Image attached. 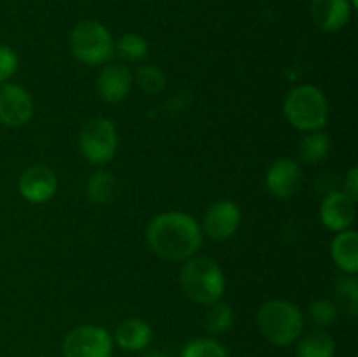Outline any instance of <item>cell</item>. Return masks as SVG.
Segmentation results:
<instances>
[{"mask_svg": "<svg viewBox=\"0 0 358 357\" xmlns=\"http://www.w3.org/2000/svg\"><path fill=\"white\" fill-rule=\"evenodd\" d=\"M332 258L334 262L348 275L358 272V234L357 231H339L332 240Z\"/></svg>", "mask_w": 358, "mask_h": 357, "instance_id": "9a60e30c", "label": "cell"}, {"mask_svg": "<svg viewBox=\"0 0 358 357\" xmlns=\"http://www.w3.org/2000/svg\"><path fill=\"white\" fill-rule=\"evenodd\" d=\"M152 338L149 324L143 322L142 318H126L124 322L117 326L115 329L114 340L121 349L124 350H142L149 345Z\"/></svg>", "mask_w": 358, "mask_h": 357, "instance_id": "2e32d148", "label": "cell"}, {"mask_svg": "<svg viewBox=\"0 0 358 357\" xmlns=\"http://www.w3.org/2000/svg\"><path fill=\"white\" fill-rule=\"evenodd\" d=\"M21 196L30 203H44L55 196L58 181H56L55 172L45 164H34L27 168L20 177Z\"/></svg>", "mask_w": 358, "mask_h": 357, "instance_id": "9c48e42d", "label": "cell"}, {"mask_svg": "<svg viewBox=\"0 0 358 357\" xmlns=\"http://www.w3.org/2000/svg\"><path fill=\"white\" fill-rule=\"evenodd\" d=\"M331 149V136L327 133L308 132L306 136L299 142V160L306 164H315L324 160Z\"/></svg>", "mask_w": 358, "mask_h": 357, "instance_id": "ac0fdd59", "label": "cell"}, {"mask_svg": "<svg viewBox=\"0 0 358 357\" xmlns=\"http://www.w3.org/2000/svg\"><path fill=\"white\" fill-rule=\"evenodd\" d=\"M350 4H352V7L355 9V7L358 6V0H350Z\"/></svg>", "mask_w": 358, "mask_h": 357, "instance_id": "83f0119b", "label": "cell"}, {"mask_svg": "<svg viewBox=\"0 0 358 357\" xmlns=\"http://www.w3.org/2000/svg\"><path fill=\"white\" fill-rule=\"evenodd\" d=\"M336 343L329 332L313 329L299 336L297 357H334Z\"/></svg>", "mask_w": 358, "mask_h": 357, "instance_id": "e0dca14e", "label": "cell"}, {"mask_svg": "<svg viewBox=\"0 0 358 357\" xmlns=\"http://www.w3.org/2000/svg\"><path fill=\"white\" fill-rule=\"evenodd\" d=\"M114 340L98 326H80L72 329L63 342L65 357H110Z\"/></svg>", "mask_w": 358, "mask_h": 357, "instance_id": "52a82bcc", "label": "cell"}, {"mask_svg": "<svg viewBox=\"0 0 358 357\" xmlns=\"http://www.w3.org/2000/svg\"><path fill=\"white\" fill-rule=\"evenodd\" d=\"M152 357H161V356H152Z\"/></svg>", "mask_w": 358, "mask_h": 357, "instance_id": "f1b7e54d", "label": "cell"}, {"mask_svg": "<svg viewBox=\"0 0 358 357\" xmlns=\"http://www.w3.org/2000/svg\"><path fill=\"white\" fill-rule=\"evenodd\" d=\"M98 94L107 104H117L124 100L133 86L131 70L121 63H110L98 74Z\"/></svg>", "mask_w": 358, "mask_h": 357, "instance_id": "4fadbf2b", "label": "cell"}, {"mask_svg": "<svg viewBox=\"0 0 358 357\" xmlns=\"http://www.w3.org/2000/svg\"><path fill=\"white\" fill-rule=\"evenodd\" d=\"M233 308L227 303H217L210 304V310L205 315V328L206 331L213 332V335H220V332H226L227 329L233 326Z\"/></svg>", "mask_w": 358, "mask_h": 357, "instance_id": "44dd1931", "label": "cell"}, {"mask_svg": "<svg viewBox=\"0 0 358 357\" xmlns=\"http://www.w3.org/2000/svg\"><path fill=\"white\" fill-rule=\"evenodd\" d=\"M115 192H117V182L110 172L98 170L87 181V196L91 202L98 203V205L110 203Z\"/></svg>", "mask_w": 358, "mask_h": 357, "instance_id": "d6986e66", "label": "cell"}, {"mask_svg": "<svg viewBox=\"0 0 358 357\" xmlns=\"http://www.w3.org/2000/svg\"><path fill=\"white\" fill-rule=\"evenodd\" d=\"M182 357H227L226 349L215 340L199 338L189 343Z\"/></svg>", "mask_w": 358, "mask_h": 357, "instance_id": "603a6c76", "label": "cell"}, {"mask_svg": "<svg viewBox=\"0 0 358 357\" xmlns=\"http://www.w3.org/2000/svg\"><path fill=\"white\" fill-rule=\"evenodd\" d=\"M180 286L194 303L213 304L220 301L226 280L220 266L210 258H189L180 272Z\"/></svg>", "mask_w": 358, "mask_h": 357, "instance_id": "7a4b0ae2", "label": "cell"}, {"mask_svg": "<svg viewBox=\"0 0 358 357\" xmlns=\"http://www.w3.org/2000/svg\"><path fill=\"white\" fill-rule=\"evenodd\" d=\"M336 290H338L339 300H341L343 303H345L346 307L350 308L352 315H355L357 314V307H358V284H357V280L353 279L352 275L346 276V279H341L338 282V287H336Z\"/></svg>", "mask_w": 358, "mask_h": 357, "instance_id": "d4e9b609", "label": "cell"}, {"mask_svg": "<svg viewBox=\"0 0 358 357\" xmlns=\"http://www.w3.org/2000/svg\"><path fill=\"white\" fill-rule=\"evenodd\" d=\"M311 18L324 31H338L348 24L352 18L350 0H311Z\"/></svg>", "mask_w": 358, "mask_h": 357, "instance_id": "5bb4252c", "label": "cell"}, {"mask_svg": "<svg viewBox=\"0 0 358 357\" xmlns=\"http://www.w3.org/2000/svg\"><path fill=\"white\" fill-rule=\"evenodd\" d=\"M285 118L301 132H317L329 119V104L322 90L311 84H301L290 90L283 104Z\"/></svg>", "mask_w": 358, "mask_h": 357, "instance_id": "277c9868", "label": "cell"}, {"mask_svg": "<svg viewBox=\"0 0 358 357\" xmlns=\"http://www.w3.org/2000/svg\"><path fill=\"white\" fill-rule=\"evenodd\" d=\"M241 214L234 202H217L206 212L203 230L212 240H227L236 233Z\"/></svg>", "mask_w": 358, "mask_h": 357, "instance_id": "7c38bea8", "label": "cell"}, {"mask_svg": "<svg viewBox=\"0 0 358 357\" xmlns=\"http://www.w3.org/2000/svg\"><path fill=\"white\" fill-rule=\"evenodd\" d=\"M266 186L276 198H292L303 186V172L294 160L282 158L269 167Z\"/></svg>", "mask_w": 358, "mask_h": 357, "instance_id": "8fae6325", "label": "cell"}, {"mask_svg": "<svg viewBox=\"0 0 358 357\" xmlns=\"http://www.w3.org/2000/svg\"><path fill=\"white\" fill-rule=\"evenodd\" d=\"M345 192L357 202L358 198V168L353 167L345 178Z\"/></svg>", "mask_w": 358, "mask_h": 357, "instance_id": "4316f807", "label": "cell"}, {"mask_svg": "<svg viewBox=\"0 0 358 357\" xmlns=\"http://www.w3.org/2000/svg\"><path fill=\"white\" fill-rule=\"evenodd\" d=\"M357 216L355 200L350 198L345 191L327 192L320 206L322 223L327 230L339 233L348 230Z\"/></svg>", "mask_w": 358, "mask_h": 357, "instance_id": "30bf717a", "label": "cell"}, {"mask_svg": "<svg viewBox=\"0 0 358 357\" xmlns=\"http://www.w3.org/2000/svg\"><path fill=\"white\" fill-rule=\"evenodd\" d=\"M70 49L73 56L86 65H105L114 55V38L103 24L86 20L73 27L70 34Z\"/></svg>", "mask_w": 358, "mask_h": 357, "instance_id": "5b68a950", "label": "cell"}, {"mask_svg": "<svg viewBox=\"0 0 358 357\" xmlns=\"http://www.w3.org/2000/svg\"><path fill=\"white\" fill-rule=\"evenodd\" d=\"M338 304L329 300H318L311 303L310 317L318 326H331L338 318Z\"/></svg>", "mask_w": 358, "mask_h": 357, "instance_id": "cb8c5ba5", "label": "cell"}, {"mask_svg": "<svg viewBox=\"0 0 358 357\" xmlns=\"http://www.w3.org/2000/svg\"><path fill=\"white\" fill-rule=\"evenodd\" d=\"M80 153L90 163L105 164L117 150V132L110 119L93 118L83 126L79 136Z\"/></svg>", "mask_w": 358, "mask_h": 357, "instance_id": "8992f818", "label": "cell"}, {"mask_svg": "<svg viewBox=\"0 0 358 357\" xmlns=\"http://www.w3.org/2000/svg\"><path fill=\"white\" fill-rule=\"evenodd\" d=\"M136 84L149 94H159L166 86V77L156 65H142L135 74Z\"/></svg>", "mask_w": 358, "mask_h": 357, "instance_id": "7402d4cb", "label": "cell"}, {"mask_svg": "<svg viewBox=\"0 0 358 357\" xmlns=\"http://www.w3.org/2000/svg\"><path fill=\"white\" fill-rule=\"evenodd\" d=\"M114 51H117L126 62H140L149 52V44L142 35L126 34L119 38L117 44H114Z\"/></svg>", "mask_w": 358, "mask_h": 357, "instance_id": "ffe728a7", "label": "cell"}, {"mask_svg": "<svg viewBox=\"0 0 358 357\" xmlns=\"http://www.w3.org/2000/svg\"><path fill=\"white\" fill-rule=\"evenodd\" d=\"M257 326L261 335L269 343L287 346L297 342L303 335L304 321L299 308L290 301L271 300L261 307L257 314Z\"/></svg>", "mask_w": 358, "mask_h": 357, "instance_id": "3957f363", "label": "cell"}, {"mask_svg": "<svg viewBox=\"0 0 358 357\" xmlns=\"http://www.w3.org/2000/svg\"><path fill=\"white\" fill-rule=\"evenodd\" d=\"M44 357H45V356H44Z\"/></svg>", "mask_w": 358, "mask_h": 357, "instance_id": "f546056e", "label": "cell"}, {"mask_svg": "<svg viewBox=\"0 0 358 357\" xmlns=\"http://www.w3.org/2000/svg\"><path fill=\"white\" fill-rule=\"evenodd\" d=\"M34 115V100L27 90L0 83V122L10 128L27 125Z\"/></svg>", "mask_w": 358, "mask_h": 357, "instance_id": "ba28073f", "label": "cell"}, {"mask_svg": "<svg viewBox=\"0 0 358 357\" xmlns=\"http://www.w3.org/2000/svg\"><path fill=\"white\" fill-rule=\"evenodd\" d=\"M17 69V56L14 49L9 46H0V83H6L7 79L14 76Z\"/></svg>", "mask_w": 358, "mask_h": 357, "instance_id": "484cf974", "label": "cell"}, {"mask_svg": "<svg viewBox=\"0 0 358 357\" xmlns=\"http://www.w3.org/2000/svg\"><path fill=\"white\" fill-rule=\"evenodd\" d=\"M147 241L157 258L180 262L192 258L201 247L203 231L189 214L164 212L150 220Z\"/></svg>", "mask_w": 358, "mask_h": 357, "instance_id": "6da1fadb", "label": "cell"}]
</instances>
